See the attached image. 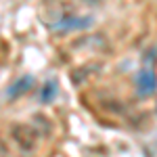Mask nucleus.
<instances>
[{
	"instance_id": "obj_7",
	"label": "nucleus",
	"mask_w": 157,
	"mask_h": 157,
	"mask_svg": "<svg viewBox=\"0 0 157 157\" xmlns=\"http://www.w3.org/2000/svg\"><path fill=\"white\" fill-rule=\"evenodd\" d=\"M80 2H84V4H88V6H97V4H101L103 0H80Z\"/></svg>"
},
{
	"instance_id": "obj_4",
	"label": "nucleus",
	"mask_w": 157,
	"mask_h": 157,
	"mask_svg": "<svg viewBox=\"0 0 157 157\" xmlns=\"http://www.w3.org/2000/svg\"><path fill=\"white\" fill-rule=\"evenodd\" d=\"M32 86H34V78H32V75H23V78H19V80L9 88L6 94H9V98H19L21 94H25Z\"/></svg>"
},
{
	"instance_id": "obj_3",
	"label": "nucleus",
	"mask_w": 157,
	"mask_h": 157,
	"mask_svg": "<svg viewBox=\"0 0 157 157\" xmlns=\"http://www.w3.org/2000/svg\"><path fill=\"white\" fill-rule=\"evenodd\" d=\"M136 86H138V92H140L143 97L153 94V92H155V88H157L155 73L151 71V69H143V71L138 73V78H136Z\"/></svg>"
},
{
	"instance_id": "obj_5",
	"label": "nucleus",
	"mask_w": 157,
	"mask_h": 157,
	"mask_svg": "<svg viewBox=\"0 0 157 157\" xmlns=\"http://www.w3.org/2000/svg\"><path fill=\"white\" fill-rule=\"evenodd\" d=\"M57 97V82H46L44 84V88H42V92H40V101L42 103H50L52 98Z\"/></svg>"
},
{
	"instance_id": "obj_2",
	"label": "nucleus",
	"mask_w": 157,
	"mask_h": 157,
	"mask_svg": "<svg viewBox=\"0 0 157 157\" xmlns=\"http://www.w3.org/2000/svg\"><path fill=\"white\" fill-rule=\"evenodd\" d=\"M92 23L90 17H82V15H73V13H65L55 19L52 27L59 29V32H71V29H84Z\"/></svg>"
},
{
	"instance_id": "obj_1",
	"label": "nucleus",
	"mask_w": 157,
	"mask_h": 157,
	"mask_svg": "<svg viewBox=\"0 0 157 157\" xmlns=\"http://www.w3.org/2000/svg\"><path fill=\"white\" fill-rule=\"evenodd\" d=\"M11 138L15 140V145L19 147L21 151L32 153L38 147L40 134H38L36 128L29 126V124H15V126H11Z\"/></svg>"
},
{
	"instance_id": "obj_6",
	"label": "nucleus",
	"mask_w": 157,
	"mask_h": 157,
	"mask_svg": "<svg viewBox=\"0 0 157 157\" xmlns=\"http://www.w3.org/2000/svg\"><path fill=\"white\" fill-rule=\"evenodd\" d=\"M6 153H9V149H6V143L0 138V155H6Z\"/></svg>"
}]
</instances>
